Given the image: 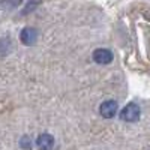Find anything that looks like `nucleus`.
<instances>
[{"mask_svg": "<svg viewBox=\"0 0 150 150\" xmlns=\"http://www.w3.org/2000/svg\"><path fill=\"white\" fill-rule=\"evenodd\" d=\"M140 114H141L140 107L137 105L135 102H131V104H128L126 107L122 110L120 119L125 120V122H131V123H132V122H137V120L140 119Z\"/></svg>", "mask_w": 150, "mask_h": 150, "instance_id": "f257e3e1", "label": "nucleus"}, {"mask_svg": "<svg viewBox=\"0 0 150 150\" xmlns=\"http://www.w3.org/2000/svg\"><path fill=\"white\" fill-rule=\"evenodd\" d=\"M93 60L99 65H108L112 62V53L107 48H98L93 51Z\"/></svg>", "mask_w": 150, "mask_h": 150, "instance_id": "f03ea898", "label": "nucleus"}, {"mask_svg": "<svg viewBox=\"0 0 150 150\" xmlns=\"http://www.w3.org/2000/svg\"><path fill=\"white\" fill-rule=\"evenodd\" d=\"M117 102L116 101H105L101 104V107H99V112H101V116L105 117V119H112L116 116L117 112Z\"/></svg>", "mask_w": 150, "mask_h": 150, "instance_id": "7ed1b4c3", "label": "nucleus"}, {"mask_svg": "<svg viewBox=\"0 0 150 150\" xmlns=\"http://www.w3.org/2000/svg\"><path fill=\"white\" fill-rule=\"evenodd\" d=\"M36 146L39 150H53L54 147V138L50 134H41L36 138Z\"/></svg>", "mask_w": 150, "mask_h": 150, "instance_id": "20e7f679", "label": "nucleus"}, {"mask_svg": "<svg viewBox=\"0 0 150 150\" xmlns=\"http://www.w3.org/2000/svg\"><path fill=\"white\" fill-rule=\"evenodd\" d=\"M20 39L24 45H33L38 39V32L32 27H26L21 30V35H20Z\"/></svg>", "mask_w": 150, "mask_h": 150, "instance_id": "39448f33", "label": "nucleus"}, {"mask_svg": "<svg viewBox=\"0 0 150 150\" xmlns=\"http://www.w3.org/2000/svg\"><path fill=\"white\" fill-rule=\"evenodd\" d=\"M20 147H21L23 150H32L33 144H32V140H30L29 135H23V137H21V140H20Z\"/></svg>", "mask_w": 150, "mask_h": 150, "instance_id": "423d86ee", "label": "nucleus"}, {"mask_svg": "<svg viewBox=\"0 0 150 150\" xmlns=\"http://www.w3.org/2000/svg\"><path fill=\"white\" fill-rule=\"evenodd\" d=\"M41 5V0H30V2L27 3V6L23 9V15H26V14H29V12H33L38 6Z\"/></svg>", "mask_w": 150, "mask_h": 150, "instance_id": "0eeeda50", "label": "nucleus"}, {"mask_svg": "<svg viewBox=\"0 0 150 150\" xmlns=\"http://www.w3.org/2000/svg\"><path fill=\"white\" fill-rule=\"evenodd\" d=\"M21 5V0H2V6L5 9H15Z\"/></svg>", "mask_w": 150, "mask_h": 150, "instance_id": "6e6552de", "label": "nucleus"}]
</instances>
